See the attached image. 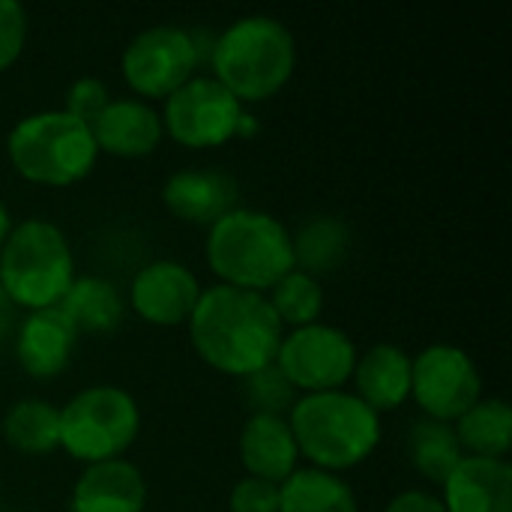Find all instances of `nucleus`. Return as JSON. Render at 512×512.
<instances>
[{
	"label": "nucleus",
	"mask_w": 512,
	"mask_h": 512,
	"mask_svg": "<svg viewBox=\"0 0 512 512\" xmlns=\"http://www.w3.org/2000/svg\"><path fill=\"white\" fill-rule=\"evenodd\" d=\"M279 324L285 327H309L318 321L321 309H324V291L321 282L315 276H306L300 270L285 273L267 294Z\"/></svg>",
	"instance_id": "obj_26"
},
{
	"label": "nucleus",
	"mask_w": 512,
	"mask_h": 512,
	"mask_svg": "<svg viewBox=\"0 0 512 512\" xmlns=\"http://www.w3.org/2000/svg\"><path fill=\"white\" fill-rule=\"evenodd\" d=\"M288 426L300 456L330 474L366 462L381 441V417L345 390L300 396Z\"/></svg>",
	"instance_id": "obj_3"
},
{
	"label": "nucleus",
	"mask_w": 512,
	"mask_h": 512,
	"mask_svg": "<svg viewBox=\"0 0 512 512\" xmlns=\"http://www.w3.org/2000/svg\"><path fill=\"white\" fill-rule=\"evenodd\" d=\"M162 201L177 219L210 228L222 216L237 210L240 186L228 171L189 168V171H177L165 180Z\"/></svg>",
	"instance_id": "obj_14"
},
{
	"label": "nucleus",
	"mask_w": 512,
	"mask_h": 512,
	"mask_svg": "<svg viewBox=\"0 0 512 512\" xmlns=\"http://www.w3.org/2000/svg\"><path fill=\"white\" fill-rule=\"evenodd\" d=\"M456 438L465 453L504 459L512 447V411L504 399H480L456 420Z\"/></svg>",
	"instance_id": "obj_23"
},
{
	"label": "nucleus",
	"mask_w": 512,
	"mask_h": 512,
	"mask_svg": "<svg viewBox=\"0 0 512 512\" xmlns=\"http://www.w3.org/2000/svg\"><path fill=\"white\" fill-rule=\"evenodd\" d=\"M231 512H279V483L243 477L231 489Z\"/></svg>",
	"instance_id": "obj_30"
},
{
	"label": "nucleus",
	"mask_w": 512,
	"mask_h": 512,
	"mask_svg": "<svg viewBox=\"0 0 512 512\" xmlns=\"http://www.w3.org/2000/svg\"><path fill=\"white\" fill-rule=\"evenodd\" d=\"M201 291L204 288L198 285V276L186 264L162 258V261L144 264L135 273L129 300H132V309L144 321L159 324V327H174V324L189 321Z\"/></svg>",
	"instance_id": "obj_12"
},
{
	"label": "nucleus",
	"mask_w": 512,
	"mask_h": 512,
	"mask_svg": "<svg viewBox=\"0 0 512 512\" xmlns=\"http://www.w3.org/2000/svg\"><path fill=\"white\" fill-rule=\"evenodd\" d=\"M294 270L306 276H327L351 255V228L339 216H309L291 234Z\"/></svg>",
	"instance_id": "obj_20"
},
{
	"label": "nucleus",
	"mask_w": 512,
	"mask_h": 512,
	"mask_svg": "<svg viewBox=\"0 0 512 512\" xmlns=\"http://www.w3.org/2000/svg\"><path fill=\"white\" fill-rule=\"evenodd\" d=\"M297 441L288 426V417L249 414L240 432V462L249 477L270 483H285L297 471Z\"/></svg>",
	"instance_id": "obj_18"
},
{
	"label": "nucleus",
	"mask_w": 512,
	"mask_h": 512,
	"mask_svg": "<svg viewBox=\"0 0 512 512\" xmlns=\"http://www.w3.org/2000/svg\"><path fill=\"white\" fill-rule=\"evenodd\" d=\"M210 66L213 78L240 102H264L294 75L297 45L279 18L243 15L216 36Z\"/></svg>",
	"instance_id": "obj_2"
},
{
	"label": "nucleus",
	"mask_w": 512,
	"mask_h": 512,
	"mask_svg": "<svg viewBox=\"0 0 512 512\" xmlns=\"http://www.w3.org/2000/svg\"><path fill=\"white\" fill-rule=\"evenodd\" d=\"M12 330H15V303L0 288V348L6 345V339H9Z\"/></svg>",
	"instance_id": "obj_32"
},
{
	"label": "nucleus",
	"mask_w": 512,
	"mask_h": 512,
	"mask_svg": "<svg viewBox=\"0 0 512 512\" xmlns=\"http://www.w3.org/2000/svg\"><path fill=\"white\" fill-rule=\"evenodd\" d=\"M147 483L126 459L87 465L72 489V512H144Z\"/></svg>",
	"instance_id": "obj_17"
},
{
	"label": "nucleus",
	"mask_w": 512,
	"mask_h": 512,
	"mask_svg": "<svg viewBox=\"0 0 512 512\" xmlns=\"http://www.w3.org/2000/svg\"><path fill=\"white\" fill-rule=\"evenodd\" d=\"M357 348L351 336L333 324H309L282 336L276 366L297 393H330L354 375Z\"/></svg>",
	"instance_id": "obj_10"
},
{
	"label": "nucleus",
	"mask_w": 512,
	"mask_h": 512,
	"mask_svg": "<svg viewBox=\"0 0 512 512\" xmlns=\"http://www.w3.org/2000/svg\"><path fill=\"white\" fill-rule=\"evenodd\" d=\"M108 102H111L108 84L87 75V78H78V81L69 87V93H66V108H63V111L72 114L75 120H81V123L90 126Z\"/></svg>",
	"instance_id": "obj_29"
},
{
	"label": "nucleus",
	"mask_w": 512,
	"mask_h": 512,
	"mask_svg": "<svg viewBox=\"0 0 512 512\" xmlns=\"http://www.w3.org/2000/svg\"><path fill=\"white\" fill-rule=\"evenodd\" d=\"M162 117L159 111L144 99H111L99 117L90 123V135L96 141V150H105L111 156L138 159L159 147L162 141Z\"/></svg>",
	"instance_id": "obj_15"
},
{
	"label": "nucleus",
	"mask_w": 512,
	"mask_h": 512,
	"mask_svg": "<svg viewBox=\"0 0 512 512\" xmlns=\"http://www.w3.org/2000/svg\"><path fill=\"white\" fill-rule=\"evenodd\" d=\"M138 432V402L114 384H93L60 408V447L84 465L120 459Z\"/></svg>",
	"instance_id": "obj_7"
},
{
	"label": "nucleus",
	"mask_w": 512,
	"mask_h": 512,
	"mask_svg": "<svg viewBox=\"0 0 512 512\" xmlns=\"http://www.w3.org/2000/svg\"><path fill=\"white\" fill-rule=\"evenodd\" d=\"M411 399L429 420L456 423L483 399L480 369L456 345H429L411 357Z\"/></svg>",
	"instance_id": "obj_11"
},
{
	"label": "nucleus",
	"mask_w": 512,
	"mask_h": 512,
	"mask_svg": "<svg viewBox=\"0 0 512 512\" xmlns=\"http://www.w3.org/2000/svg\"><path fill=\"white\" fill-rule=\"evenodd\" d=\"M9 231H12V219H9V210H6V204L0 201V246L6 243Z\"/></svg>",
	"instance_id": "obj_33"
},
{
	"label": "nucleus",
	"mask_w": 512,
	"mask_h": 512,
	"mask_svg": "<svg viewBox=\"0 0 512 512\" xmlns=\"http://www.w3.org/2000/svg\"><path fill=\"white\" fill-rule=\"evenodd\" d=\"M78 336L81 333L75 330V324L57 306L33 309L27 312V318L18 324L15 333L18 366L30 378H54L72 363Z\"/></svg>",
	"instance_id": "obj_13"
},
{
	"label": "nucleus",
	"mask_w": 512,
	"mask_h": 512,
	"mask_svg": "<svg viewBox=\"0 0 512 512\" xmlns=\"http://www.w3.org/2000/svg\"><path fill=\"white\" fill-rule=\"evenodd\" d=\"M408 459L426 480L444 486V480L465 459V450L456 438L453 423L423 417L408 429Z\"/></svg>",
	"instance_id": "obj_24"
},
{
	"label": "nucleus",
	"mask_w": 512,
	"mask_h": 512,
	"mask_svg": "<svg viewBox=\"0 0 512 512\" xmlns=\"http://www.w3.org/2000/svg\"><path fill=\"white\" fill-rule=\"evenodd\" d=\"M243 399L252 408V414H270V417H288L297 405L294 384L282 375L276 360L252 375L243 378Z\"/></svg>",
	"instance_id": "obj_27"
},
{
	"label": "nucleus",
	"mask_w": 512,
	"mask_h": 512,
	"mask_svg": "<svg viewBox=\"0 0 512 512\" xmlns=\"http://www.w3.org/2000/svg\"><path fill=\"white\" fill-rule=\"evenodd\" d=\"M357 399L366 402L378 417L396 411L411 399V357L390 342L372 345L354 363Z\"/></svg>",
	"instance_id": "obj_19"
},
{
	"label": "nucleus",
	"mask_w": 512,
	"mask_h": 512,
	"mask_svg": "<svg viewBox=\"0 0 512 512\" xmlns=\"http://www.w3.org/2000/svg\"><path fill=\"white\" fill-rule=\"evenodd\" d=\"M384 512H447V510H444L441 498H435V495H429V492H420V489H411V492L396 495V498L387 504V510Z\"/></svg>",
	"instance_id": "obj_31"
},
{
	"label": "nucleus",
	"mask_w": 512,
	"mask_h": 512,
	"mask_svg": "<svg viewBox=\"0 0 512 512\" xmlns=\"http://www.w3.org/2000/svg\"><path fill=\"white\" fill-rule=\"evenodd\" d=\"M27 42V12L18 0H0V72L9 69Z\"/></svg>",
	"instance_id": "obj_28"
},
{
	"label": "nucleus",
	"mask_w": 512,
	"mask_h": 512,
	"mask_svg": "<svg viewBox=\"0 0 512 512\" xmlns=\"http://www.w3.org/2000/svg\"><path fill=\"white\" fill-rule=\"evenodd\" d=\"M162 129L189 150L219 147L252 129L243 102L213 75H195L165 99Z\"/></svg>",
	"instance_id": "obj_8"
},
{
	"label": "nucleus",
	"mask_w": 512,
	"mask_h": 512,
	"mask_svg": "<svg viewBox=\"0 0 512 512\" xmlns=\"http://www.w3.org/2000/svg\"><path fill=\"white\" fill-rule=\"evenodd\" d=\"M75 282V258L66 234L48 219L15 225L0 246V288L24 309H48Z\"/></svg>",
	"instance_id": "obj_5"
},
{
	"label": "nucleus",
	"mask_w": 512,
	"mask_h": 512,
	"mask_svg": "<svg viewBox=\"0 0 512 512\" xmlns=\"http://www.w3.org/2000/svg\"><path fill=\"white\" fill-rule=\"evenodd\" d=\"M447 512H512V468L507 459L465 456L444 480Z\"/></svg>",
	"instance_id": "obj_16"
},
{
	"label": "nucleus",
	"mask_w": 512,
	"mask_h": 512,
	"mask_svg": "<svg viewBox=\"0 0 512 512\" xmlns=\"http://www.w3.org/2000/svg\"><path fill=\"white\" fill-rule=\"evenodd\" d=\"M201 60L192 30L177 24H156L141 30L123 51L120 69L126 84L147 99H168L189 78H195Z\"/></svg>",
	"instance_id": "obj_9"
},
{
	"label": "nucleus",
	"mask_w": 512,
	"mask_h": 512,
	"mask_svg": "<svg viewBox=\"0 0 512 512\" xmlns=\"http://www.w3.org/2000/svg\"><path fill=\"white\" fill-rule=\"evenodd\" d=\"M57 309L78 333H111L123 321V297L114 282L102 276H75Z\"/></svg>",
	"instance_id": "obj_21"
},
{
	"label": "nucleus",
	"mask_w": 512,
	"mask_h": 512,
	"mask_svg": "<svg viewBox=\"0 0 512 512\" xmlns=\"http://www.w3.org/2000/svg\"><path fill=\"white\" fill-rule=\"evenodd\" d=\"M186 324L201 360L234 378L270 366L285 336L267 294L222 282L201 291Z\"/></svg>",
	"instance_id": "obj_1"
},
{
	"label": "nucleus",
	"mask_w": 512,
	"mask_h": 512,
	"mask_svg": "<svg viewBox=\"0 0 512 512\" xmlns=\"http://www.w3.org/2000/svg\"><path fill=\"white\" fill-rule=\"evenodd\" d=\"M6 153L12 168L39 186H72L93 171L99 156L90 126L66 111L21 117L6 138Z\"/></svg>",
	"instance_id": "obj_6"
},
{
	"label": "nucleus",
	"mask_w": 512,
	"mask_h": 512,
	"mask_svg": "<svg viewBox=\"0 0 512 512\" xmlns=\"http://www.w3.org/2000/svg\"><path fill=\"white\" fill-rule=\"evenodd\" d=\"M207 261L222 285L267 294L294 270L291 231L264 210L237 207L210 225Z\"/></svg>",
	"instance_id": "obj_4"
},
{
	"label": "nucleus",
	"mask_w": 512,
	"mask_h": 512,
	"mask_svg": "<svg viewBox=\"0 0 512 512\" xmlns=\"http://www.w3.org/2000/svg\"><path fill=\"white\" fill-rule=\"evenodd\" d=\"M9 447L27 456H45L60 447V408L45 399H21L3 420Z\"/></svg>",
	"instance_id": "obj_25"
},
{
	"label": "nucleus",
	"mask_w": 512,
	"mask_h": 512,
	"mask_svg": "<svg viewBox=\"0 0 512 512\" xmlns=\"http://www.w3.org/2000/svg\"><path fill=\"white\" fill-rule=\"evenodd\" d=\"M279 512H360L354 489L330 471L297 468L279 483Z\"/></svg>",
	"instance_id": "obj_22"
}]
</instances>
